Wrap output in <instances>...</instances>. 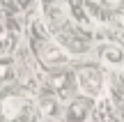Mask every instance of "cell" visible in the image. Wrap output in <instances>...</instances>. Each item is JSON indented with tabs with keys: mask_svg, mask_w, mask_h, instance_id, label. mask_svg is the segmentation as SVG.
Masks as SVG:
<instances>
[{
	"mask_svg": "<svg viewBox=\"0 0 124 122\" xmlns=\"http://www.w3.org/2000/svg\"><path fill=\"white\" fill-rule=\"evenodd\" d=\"M16 2H18V5H25V2H28V0H16Z\"/></svg>",
	"mask_w": 124,
	"mask_h": 122,
	"instance_id": "8fae6325",
	"label": "cell"
},
{
	"mask_svg": "<svg viewBox=\"0 0 124 122\" xmlns=\"http://www.w3.org/2000/svg\"><path fill=\"white\" fill-rule=\"evenodd\" d=\"M101 60L106 65L120 67V65H124V53H122L120 46H115V44H103L101 46Z\"/></svg>",
	"mask_w": 124,
	"mask_h": 122,
	"instance_id": "8992f818",
	"label": "cell"
},
{
	"mask_svg": "<svg viewBox=\"0 0 124 122\" xmlns=\"http://www.w3.org/2000/svg\"><path fill=\"white\" fill-rule=\"evenodd\" d=\"M85 115H87V106L85 104H69V111H67V120L69 122H80L85 120Z\"/></svg>",
	"mask_w": 124,
	"mask_h": 122,
	"instance_id": "30bf717a",
	"label": "cell"
},
{
	"mask_svg": "<svg viewBox=\"0 0 124 122\" xmlns=\"http://www.w3.org/2000/svg\"><path fill=\"white\" fill-rule=\"evenodd\" d=\"M28 104L21 95H5L0 99V122H18L23 120Z\"/></svg>",
	"mask_w": 124,
	"mask_h": 122,
	"instance_id": "3957f363",
	"label": "cell"
},
{
	"mask_svg": "<svg viewBox=\"0 0 124 122\" xmlns=\"http://www.w3.org/2000/svg\"><path fill=\"white\" fill-rule=\"evenodd\" d=\"M60 111V101H55L53 97H46V99L39 101V113L41 118H55Z\"/></svg>",
	"mask_w": 124,
	"mask_h": 122,
	"instance_id": "ba28073f",
	"label": "cell"
},
{
	"mask_svg": "<svg viewBox=\"0 0 124 122\" xmlns=\"http://www.w3.org/2000/svg\"><path fill=\"white\" fill-rule=\"evenodd\" d=\"M35 35H37V46H35L37 55H39V60L46 65V67H60V65L69 62V53L62 49L58 41H53L48 35H46L44 23H41V25H39V21L35 23Z\"/></svg>",
	"mask_w": 124,
	"mask_h": 122,
	"instance_id": "6da1fadb",
	"label": "cell"
},
{
	"mask_svg": "<svg viewBox=\"0 0 124 122\" xmlns=\"http://www.w3.org/2000/svg\"><path fill=\"white\" fill-rule=\"evenodd\" d=\"M71 78H69V74H53V76L48 78V83H51V88H53V92L60 97V99H67V97L71 95Z\"/></svg>",
	"mask_w": 124,
	"mask_h": 122,
	"instance_id": "5b68a950",
	"label": "cell"
},
{
	"mask_svg": "<svg viewBox=\"0 0 124 122\" xmlns=\"http://www.w3.org/2000/svg\"><path fill=\"white\" fill-rule=\"evenodd\" d=\"M16 76V67H14L12 58H0V83H7Z\"/></svg>",
	"mask_w": 124,
	"mask_h": 122,
	"instance_id": "9c48e42d",
	"label": "cell"
},
{
	"mask_svg": "<svg viewBox=\"0 0 124 122\" xmlns=\"http://www.w3.org/2000/svg\"><path fill=\"white\" fill-rule=\"evenodd\" d=\"M92 118H94V122H122L120 115H117V111H115V106H113V101L108 99V97H103L97 104Z\"/></svg>",
	"mask_w": 124,
	"mask_h": 122,
	"instance_id": "277c9868",
	"label": "cell"
},
{
	"mask_svg": "<svg viewBox=\"0 0 124 122\" xmlns=\"http://www.w3.org/2000/svg\"><path fill=\"white\" fill-rule=\"evenodd\" d=\"M76 83H78V90L90 99H97V97L103 95V74L92 65H85V67L78 69Z\"/></svg>",
	"mask_w": 124,
	"mask_h": 122,
	"instance_id": "7a4b0ae2",
	"label": "cell"
},
{
	"mask_svg": "<svg viewBox=\"0 0 124 122\" xmlns=\"http://www.w3.org/2000/svg\"><path fill=\"white\" fill-rule=\"evenodd\" d=\"M97 5H99L97 12L99 16H101V12H108L110 16H124V0H97Z\"/></svg>",
	"mask_w": 124,
	"mask_h": 122,
	"instance_id": "52a82bcc",
	"label": "cell"
}]
</instances>
